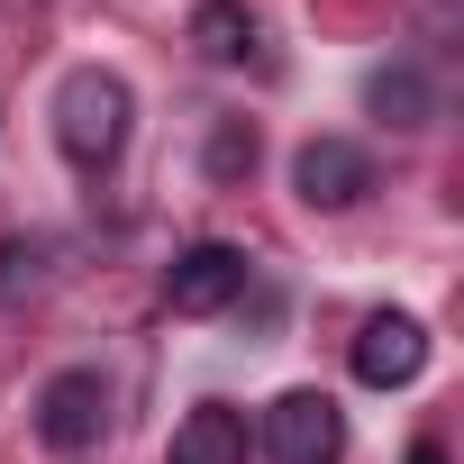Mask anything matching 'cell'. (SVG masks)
I'll use <instances>...</instances> for the list:
<instances>
[{"label": "cell", "mask_w": 464, "mask_h": 464, "mask_svg": "<svg viewBox=\"0 0 464 464\" xmlns=\"http://www.w3.org/2000/svg\"><path fill=\"white\" fill-rule=\"evenodd\" d=\"M410 464H446V446H437V437H419V446H410Z\"/></svg>", "instance_id": "12"}, {"label": "cell", "mask_w": 464, "mask_h": 464, "mask_svg": "<svg viewBox=\"0 0 464 464\" xmlns=\"http://www.w3.org/2000/svg\"><path fill=\"white\" fill-rule=\"evenodd\" d=\"M55 146H64V164H82V173L119 164V146H128V82L101 73V64H73V73L55 82Z\"/></svg>", "instance_id": "1"}, {"label": "cell", "mask_w": 464, "mask_h": 464, "mask_svg": "<svg viewBox=\"0 0 464 464\" xmlns=\"http://www.w3.org/2000/svg\"><path fill=\"white\" fill-rule=\"evenodd\" d=\"M19 283H37V246H0V301H10Z\"/></svg>", "instance_id": "11"}, {"label": "cell", "mask_w": 464, "mask_h": 464, "mask_svg": "<svg viewBox=\"0 0 464 464\" xmlns=\"http://www.w3.org/2000/svg\"><path fill=\"white\" fill-rule=\"evenodd\" d=\"M364 110H373L382 128H428V82H419V64H382V73L364 82Z\"/></svg>", "instance_id": "9"}, {"label": "cell", "mask_w": 464, "mask_h": 464, "mask_svg": "<svg viewBox=\"0 0 464 464\" xmlns=\"http://www.w3.org/2000/svg\"><path fill=\"white\" fill-rule=\"evenodd\" d=\"M237 173H256V128H246V119H218V137H209V182H237Z\"/></svg>", "instance_id": "10"}, {"label": "cell", "mask_w": 464, "mask_h": 464, "mask_svg": "<svg viewBox=\"0 0 464 464\" xmlns=\"http://www.w3.org/2000/svg\"><path fill=\"white\" fill-rule=\"evenodd\" d=\"M428 373V328L410 319V310H373L364 328H355V382L364 392H401V382H419Z\"/></svg>", "instance_id": "5"}, {"label": "cell", "mask_w": 464, "mask_h": 464, "mask_svg": "<svg viewBox=\"0 0 464 464\" xmlns=\"http://www.w3.org/2000/svg\"><path fill=\"white\" fill-rule=\"evenodd\" d=\"M246 455H256V437H246V419L227 401H200L173 428V446H164V464H246Z\"/></svg>", "instance_id": "7"}, {"label": "cell", "mask_w": 464, "mask_h": 464, "mask_svg": "<svg viewBox=\"0 0 464 464\" xmlns=\"http://www.w3.org/2000/svg\"><path fill=\"white\" fill-rule=\"evenodd\" d=\"M256 10H246V0H200V10H191V46L209 55V64H246L256 55Z\"/></svg>", "instance_id": "8"}, {"label": "cell", "mask_w": 464, "mask_h": 464, "mask_svg": "<svg viewBox=\"0 0 464 464\" xmlns=\"http://www.w3.org/2000/svg\"><path fill=\"white\" fill-rule=\"evenodd\" d=\"M265 455L274 464H337L346 455V410L328 392H283L265 410Z\"/></svg>", "instance_id": "3"}, {"label": "cell", "mask_w": 464, "mask_h": 464, "mask_svg": "<svg viewBox=\"0 0 464 464\" xmlns=\"http://www.w3.org/2000/svg\"><path fill=\"white\" fill-rule=\"evenodd\" d=\"M292 191H301L310 209H355V200L373 191V155H364L355 137H310V146L292 155Z\"/></svg>", "instance_id": "6"}, {"label": "cell", "mask_w": 464, "mask_h": 464, "mask_svg": "<svg viewBox=\"0 0 464 464\" xmlns=\"http://www.w3.org/2000/svg\"><path fill=\"white\" fill-rule=\"evenodd\" d=\"M246 283H256L246 246L200 237V246H182V256H173V274H164V301H173L182 319H218V310H237V301H246Z\"/></svg>", "instance_id": "2"}, {"label": "cell", "mask_w": 464, "mask_h": 464, "mask_svg": "<svg viewBox=\"0 0 464 464\" xmlns=\"http://www.w3.org/2000/svg\"><path fill=\"white\" fill-rule=\"evenodd\" d=\"M101 428H110V382H101L92 364H73V373H55V382L37 392V437H46L55 455H92Z\"/></svg>", "instance_id": "4"}]
</instances>
